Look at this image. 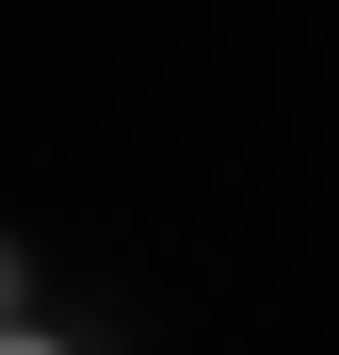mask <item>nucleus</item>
Instances as JSON below:
<instances>
[{
    "label": "nucleus",
    "mask_w": 339,
    "mask_h": 355,
    "mask_svg": "<svg viewBox=\"0 0 339 355\" xmlns=\"http://www.w3.org/2000/svg\"><path fill=\"white\" fill-rule=\"evenodd\" d=\"M0 355H81V339H49V323H33V307H17V323H0Z\"/></svg>",
    "instance_id": "f257e3e1"
},
{
    "label": "nucleus",
    "mask_w": 339,
    "mask_h": 355,
    "mask_svg": "<svg viewBox=\"0 0 339 355\" xmlns=\"http://www.w3.org/2000/svg\"><path fill=\"white\" fill-rule=\"evenodd\" d=\"M17 307H33V259H17V243H0V323H17Z\"/></svg>",
    "instance_id": "f03ea898"
}]
</instances>
